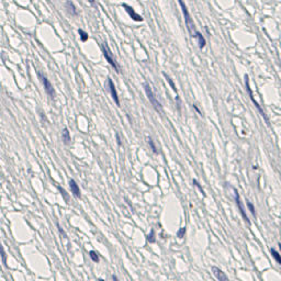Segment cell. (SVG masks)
Listing matches in <instances>:
<instances>
[{
  "mask_svg": "<svg viewBox=\"0 0 281 281\" xmlns=\"http://www.w3.org/2000/svg\"><path fill=\"white\" fill-rule=\"evenodd\" d=\"M39 78L42 80L43 86H44V89H45V92L50 96L51 98H54V97H55V90H54V88H53L51 81L48 80L45 76L42 75V74H40V73H39Z\"/></svg>",
  "mask_w": 281,
  "mask_h": 281,
  "instance_id": "277c9868",
  "label": "cell"
},
{
  "mask_svg": "<svg viewBox=\"0 0 281 281\" xmlns=\"http://www.w3.org/2000/svg\"><path fill=\"white\" fill-rule=\"evenodd\" d=\"M69 187H70V190L73 192V194L76 197V198H80V189H79V186L77 185L74 179H70L69 180Z\"/></svg>",
  "mask_w": 281,
  "mask_h": 281,
  "instance_id": "30bf717a",
  "label": "cell"
},
{
  "mask_svg": "<svg viewBox=\"0 0 281 281\" xmlns=\"http://www.w3.org/2000/svg\"><path fill=\"white\" fill-rule=\"evenodd\" d=\"M144 88H145V92L146 95H147L148 99H149V101H151V103L153 104V107L155 108V110L157 111V112L161 113V111H163V105L161 104V102L157 100V98H156V96L154 95L153 90H152L151 86L148 85V83H145V85H144Z\"/></svg>",
  "mask_w": 281,
  "mask_h": 281,
  "instance_id": "7a4b0ae2",
  "label": "cell"
},
{
  "mask_svg": "<svg viewBox=\"0 0 281 281\" xmlns=\"http://www.w3.org/2000/svg\"><path fill=\"white\" fill-rule=\"evenodd\" d=\"M78 33H79V35H80V40L83 41V42H86V41L88 40V33H86L83 30L79 29V30H78Z\"/></svg>",
  "mask_w": 281,
  "mask_h": 281,
  "instance_id": "e0dca14e",
  "label": "cell"
},
{
  "mask_svg": "<svg viewBox=\"0 0 281 281\" xmlns=\"http://www.w3.org/2000/svg\"><path fill=\"white\" fill-rule=\"evenodd\" d=\"M101 48H102V53H103V55H104L105 59H107V62H108V63L110 64L113 68H114V70H116V73H120V67H119V64L116 63V60L114 59L113 54L110 52L108 45H107V43H102Z\"/></svg>",
  "mask_w": 281,
  "mask_h": 281,
  "instance_id": "3957f363",
  "label": "cell"
},
{
  "mask_svg": "<svg viewBox=\"0 0 281 281\" xmlns=\"http://www.w3.org/2000/svg\"><path fill=\"white\" fill-rule=\"evenodd\" d=\"M279 248H280V250H281V244H279Z\"/></svg>",
  "mask_w": 281,
  "mask_h": 281,
  "instance_id": "4316f807",
  "label": "cell"
},
{
  "mask_svg": "<svg viewBox=\"0 0 281 281\" xmlns=\"http://www.w3.org/2000/svg\"><path fill=\"white\" fill-rule=\"evenodd\" d=\"M178 1H179V3H180L181 10H182L183 17H185V21H186L187 29H188L189 33H190L192 36H196L198 31H197V29H196V25H194V22H193L192 18H191V15L189 14L188 8H187L186 3L183 2V0H178Z\"/></svg>",
  "mask_w": 281,
  "mask_h": 281,
  "instance_id": "6da1fadb",
  "label": "cell"
},
{
  "mask_svg": "<svg viewBox=\"0 0 281 281\" xmlns=\"http://www.w3.org/2000/svg\"><path fill=\"white\" fill-rule=\"evenodd\" d=\"M88 1H89V2H90L91 5H93V3H95V0H88Z\"/></svg>",
  "mask_w": 281,
  "mask_h": 281,
  "instance_id": "484cf974",
  "label": "cell"
},
{
  "mask_svg": "<svg viewBox=\"0 0 281 281\" xmlns=\"http://www.w3.org/2000/svg\"><path fill=\"white\" fill-rule=\"evenodd\" d=\"M65 8H66V11H67V13H69V14L74 15V17H76V15L78 14L77 9H76L75 5H74V3L71 2L70 0H67V1H66Z\"/></svg>",
  "mask_w": 281,
  "mask_h": 281,
  "instance_id": "8fae6325",
  "label": "cell"
},
{
  "mask_svg": "<svg viewBox=\"0 0 281 281\" xmlns=\"http://www.w3.org/2000/svg\"><path fill=\"white\" fill-rule=\"evenodd\" d=\"M0 254H1V257H2L3 259V263H7V257H6V253H5V249H3L2 245L0 244Z\"/></svg>",
  "mask_w": 281,
  "mask_h": 281,
  "instance_id": "7402d4cb",
  "label": "cell"
},
{
  "mask_svg": "<svg viewBox=\"0 0 281 281\" xmlns=\"http://www.w3.org/2000/svg\"><path fill=\"white\" fill-rule=\"evenodd\" d=\"M99 281H104V280H99Z\"/></svg>",
  "mask_w": 281,
  "mask_h": 281,
  "instance_id": "83f0119b",
  "label": "cell"
},
{
  "mask_svg": "<svg viewBox=\"0 0 281 281\" xmlns=\"http://www.w3.org/2000/svg\"><path fill=\"white\" fill-rule=\"evenodd\" d=\"M163 75H164V77L166 78V80H167V81L169 83V86H170V87L173 88V90L175 91V92H177V88H176V86H175V83H173V79H171V78L169 77V76L167 75L166 73H163Z\"/></svg>",
  "mask_w": 281,
  "mask_h": 281,
  "instance_id": "9a60e30c",
  "label": "cell"
},
{
  "mask_svg": "<svg viewBox=\"0 0 281 281\" xmlns=\"http://www.w3.org/2000/svg\"><path fill=\"white\" fill-rule=\"evenodd\" d=\"M196 38H198V41H199V47L202 50V48H204V46H206V39H204V36L202 34H201L200 32H197V35Z\"/></svg>",
  "mask_w": 281,
  "mask_h": 281,
  "instance_id": "4fadbf2b",
  "label": "cell"
},
{
  "mask_svg": "<svg viewBox=\"0 0 281 281\" xmlns=\"http://www.w3.org/2000/svg\"><path fill=\"white\" fill-rule=\"evenodd\" d=\"M122 7L124 8L126 10V12L128 13V15H130L131 18H132V20L136 21V22H142L143 21V17H140V14H137V13L134 11V9L132 7H130V6H128L126 3H123Z\"/></svg>",
  "mask_w": 281,
  "mask_h": 281,
  "instance_id": "52a82bcc",
  "label": "cell"
},
{
  "mask_svg": "<svg viewBox=\"0 0 281 281\" xmlns=\"http://www.w3.org/2000/svg\"><path fill=\"white\" fill-rule=\"evenodd\" d=\"M186 231H187L186 227H181L180 230L177 232V236H178L179 238H182L183 236H185V234H186Z\"/></svg>",
  "mask_w": 281,
  "mask_h": 281,
  "instance_id": "44dd1931",
  "label": "cell"
},
{
  "mask_svg": "<svg viewBox=\"0 0 281 281\" xmlns=\"http://www.w3.org/2000/svg\"><path fill=\"white\" fill-rule=\"evenodd\" d=\"M148 144H149V146H151L152 151H153L155 154H158V151H157V148H156L155 143H154V142H153V140H152L151 137H148Z\"/></svg>",
  "mask_w": 281,
  "mask_h": 281,
  "instance_id": "ffe728a7",
  "label": "cell"
},
{
  "mask_svg": "<svg viewBox=\"0 0 281 281\" xmlns=\"http://www.w3.org/2000/svg\"><path fill=\"white\" fill-rule=\"evenodd\" d=\"M212 271H213L214 276L216 277V279H218V281H230L228 280V278H227V276L224 274L221 269L218 268V267H212Z\"/></svg>",
  "mask_w": 281,
  "mask_h": 281,
  "instance_id": "9c48e42d",
  "label": "cell"
},
{
  "mask_svg": "<svg viewBox=\"0 0 281 281\" xmlns=\"http://www.w3.org/2000/svg\"><path fill=\"white\" fill-rule=\"evenodd\" d=\"M62 140H63L64 144H66V145H68V144L70 143V133H69V131H68L67 128H65L63 130V133H62Z\"/></svg>",
  "mask_w": 281,
  "mask_h": 281,
  "instance_id": "7c38bea8",
  "label": "cell"
},
{
  "mask_svg": "<svg viewBox=\"0 0 281 281\" xmlns=\"http://www.w3.org/2000/svg\"><path fill=\"white\" fill-rule=\"evenodd\" d=\"M245 80H246V87H247V90H248V93H249V97H250V99H251V101L254 102V104L256 105V108L258 109V111H259V113H260L261 116H263V119H265V121H266L267 123H269V120H268V118H267V116H266V113L263 112V110L261 109V107L260 105L257 103V101L254 99V97H253V93H251V90H250V88H249V83H248V76H245Z\"/></svg>",
  "mask_w": 281,
  "mask_h": 281,
  "instance_id": "5b68a950",
  "label": "cell"
},
{
  "mask_svg": "<svg viewBox=\"0 0 281 281\" xmlns=\"http://www.w3.org/2000/svg\"><path fill=\"white\" fill-rule=\"evenodd\" d=\"M116 140H118V144H119V145H121V140H120V136H119V134H116Z\"/></svg>",
  "mask_w": 281,
  "mask_h": 281,
  "instance_id": "d4e9b609",
  "label": "cell"
},
{
  "mask_svg": "<svg viewBox=\"0 0 281 281\" xmlns=\"http://www.w3.org/2000/svg\"><path fill=\"white\" fill-rule=\"evenodd\" d=\"M270 253H271V255H272V257L275 258V260L281 265V256H280V254H279L275 248H271L270 249Z\"/></svg>",
  "mask_w": 281,
  "mask_h": 281,
  "instance_id": "5bb4252c",
  "label": "cell"
},
{
  "mask_svg": "<svg viewBox=\"0 0 281 281\" xmlns=\"http://www.w3.org/2000/svg\"><path fill=\"white\" fill-rule=\"evenodd\" d=\"M247 202V208H248V210L250 211V213L253 214V216H256V211H255V206H254V204L251 203V202H249L248 200L246 201Z\"/></svg>",
  "mask_w": 281,
  "mask_h": 281,
  "instance_id": "d6986e66",
  "label": "cell"
},
{
  "mask_svg": "<svg viewBox=\"0 0 281 281\" xmlns=\"http://www.w3.org/2000/svg\"><path fill=\"white\" fill-rule=\"evenodd\" d=\"M193 183H194V186H196V187H198V189H199V190H200V191H201V193H202V194H203V196H206V193H204L203 189L201 188V186H200V183H199V182H198V181H197V180H196V179H193Z\"/></svg>",
  "mask_w": 281,
  "mask_h": 281,
  "instance_id": "603a6c76",
  "label": "cell"
},
{
  "mask_svg": "<svg viewBox=\"0 0 281 281\" xmlns=\"http://www.w3.org/2000/svg\"><path fill=\"white\" fill-rule=\"evenodd\" d=\"M234 191H235V201H236V204H237V206H238V210H239V212H241L242 216H243L244 220H245L247 223L250 224V221H249L248 216H247L245 210H244V206H242V201H241V199H239V193L237 192V190H236V189H234Z\"/></svg>",
  "mask_w": 281,
  "mask_h": 281,
  "instance_id": "8992f818",
  "label": "cell"
},
{
  "mask_svg": "<svg viewBox=\"0 0 281 281\" xmlns=\"http://www.w3.org/2000/svg\"><path fill=\"white\" fill-rule=\"evenodd\" d=\"M108 85H109V89H110V93H111V96H112L114 102H116L118 105H120V101H119V96H118V92H116V86H114V83H113L111 78H108Z\"/></svg>",
  "mask_w": 281,
  "mask_h": 281,
  "instance_id": "ba28073f",
  "label": "cell"
},
{
  "mask_svg": "<svg viewBox=\"0 0 281 281\" xmlns=\"http://www.w3.org/2000/svg\"><path fill=\"white\" fill-rule=\"evenodd\" d=\"M89 256H90L91 260L95 261V263H98V261H99V256H98V254L96 253V251H93V250L89 251Z\"/></svg>",
  "mask_w": 281,
  "mask_h": 281,
  "instance_id": "ac0fdd59",
  "label": "cell"
},
{
  "mask_svg": "<svg viewBox=\"0 0 281 281\" xmlns=\"http://www.w3.org/2000/svg\"><path fill=\"white\" fill-rule=\"evenodd\" d=\"M147 242L148 243H151V244L155 243V233H154V230H151V232H149V234H148Z\"/></svg>",
  "mask_w": 281,
  "mask_h": 281,
  "instance_id": "2e32d148",
  "label": "cell"
},
{
  "mask_svg": "<svg viewBox=\"0 0 281 281\" xmlns=\"http://www.w3.org/2000/svg\"><path fill=\"white\" fill-rule=\"evenodd\" d=\"M57 227H58V231H59V233H60V234H63V235H64V237H66V236H67V235H66V233H65V232H64V230H63V228L60 227V226L58 225V224H57Z\"/></svg>",
  "mask_w": 281,
  "mask_h": 281,
  "instance_id": "cb8c5ba5",
  "label": "cell"
}]
</instances>
